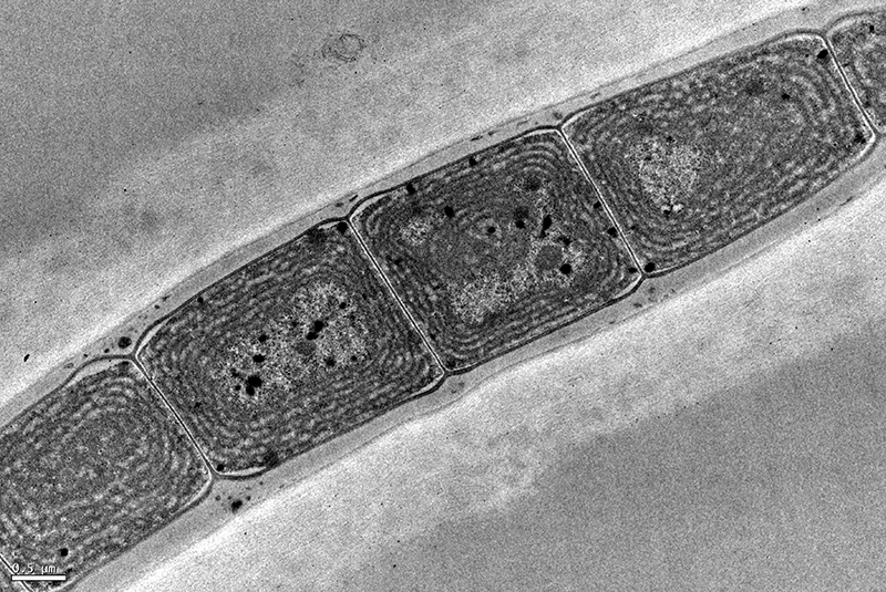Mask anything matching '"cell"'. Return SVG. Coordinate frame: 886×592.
I'll return each mask as SVG.
<instances>
[{
	"mask_svg": "<svg viewBox=\"0 0 886 592\" xmlns=\"http://www.w3.org/2000/svg\"><path fill=\"white\" fill-rule=\"evenodd\" d=\"M137 362L208 465L256 474L434 388L444 370L346 220L235 270Z\"/></svg>",
	"mask_w": 886,
	"mask_h": 592,
	"instance_id": "6da1fadb",
	"label": "cell"
},
{
	"mask_svg": "<svg viewBox=\"0 0 886 592\" xmlns=\"http://www.w3.org/2000/svg\"><path fill=\"white\" fill-rule=\"evenodd\" d=\"M351 224L449 372L591 314L642 276L556 127L504 137L372 196Z\"/></svg>",
	"mask_w": 886,
	"mask_h": 592,
	"instance_id": "7a4b0ae2",
	"label": "cell"
},
{
	"mask_svg": "<svg viewBox=\"0 0 886 592\" xmlns=\"http://www.w3.org/2000/svg\"><path fill=\"white\" fill-rule=\"evenodd\" d=\"M0 552L34 590L116 558L198 500L208 463L140 364L82 367L1 432Z\"/></svg>",
	"mask_w": 886,
	"mask_h": 592,
	"instance_id": "3957f363",
	"label": "cell"
},
{
	"mask_svg": "<svg viewBox=\"0 0 886 592\" xmlns=\"http://www.w3.org/2000/svg\"><path fill=\"white\" fill-rule=\"evenodd\" d=\"M884 13L844 21L831 31L836 62L870 121L882 132L885 124Z\"/></svg>",
	"mask_w": 886,
	"mask_h": 592,
	"instance_id": "277c9868",
	"label": "cell"
}]
</instances>
